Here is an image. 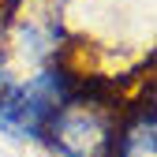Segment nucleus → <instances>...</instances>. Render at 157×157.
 <instances>
[{"label": "nucleus", "mask_w": 157, "mask_h": 157, "mask_svg": "<svg viewBox=\"0 0 157 157\" xmlns=\"http://www.w3.org/2000/svg\"><path fill=\"white\" fill-rule=\"evenodd\" d=\"M75 90L64 64H41L26 75H0V131L19 142H41L52 112Z\"/></svg>", "instance_id": "1"}, {"label": "nucleus", "mask_w": 157, "mask_h": 157, "mask_svg": "<svg viewBox=\"0 0 157 157\" xmlns=\"http://www.w3.org/2000/svg\"><path fill=\"white\" fill-rule=\"evenodd\" d=\"M116 120H120V112L109 101L75 86L52 112L41 142L60 157H112Z\"/></svg>", "instance_id": "2"}, {"label": "nucleus", "mask_w": 157, "mask_h": 157, "mask_svg": "<svg viewBox=\"0 0 157 157\" xmlns=\"http://www.w3.org/2000/svg\"><path fill=\"white\" fill-rule=\"evenodd\" d=\"M112 157H157V116H153V97L139 101L135 109L120 112L116 120V139Z\"/></svg>", "instance_id": "3"}]
</instances>
